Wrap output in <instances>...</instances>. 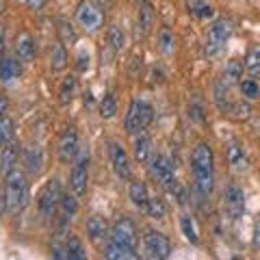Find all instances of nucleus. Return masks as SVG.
<instances>
[{"label":"nucleus","instance_id":"f03ea898","mask_svg":"<svg viewBox=\"0 0 260 260\" xmlns=\"http://www.w3.org/2000/svg\"><path fill=\"white\" fill-rule=\"evenodd\" d=\"M5 193H7V204L9 213L18 215L28 204V180L22 169L13 167L11 172L5 174Z\"/></svg>","mask_w":260,"mask_h":260},{"label":"nucleus","instance_id":"7ed1b4c3","mask_svg":"<svg viewBox=\"0 0 260 260\" xmlns=\"http://www.w3.org/2000/svg\"><path fill=\"white\" fill-rule=\"evenodd\" d=\"M152 119H154L152 104H148L145 100H137L135 98V100L130 102V107H128V113H126V121H124L126 133L133 135V137L143 133V130L152 124Z\"/></svg>","mask_w":260,"mask_h":260},{"label":"nucleus","instance_id":"9b49d317","mask_svg":"<svg viewBox=\"0 0 260 260\" xmlns=\"http://www.w3.org/2000/svg\"><path fill=\"white\" fill-rule=\"evenodd\" d=\"M109 239L119 243V245L137 249V228H135V223L130 221L128 217H121V219H117V221L113 223Z\"/></svg>","mask_w":260,"mask_h":260},{"label":"nucleus","instance_id":"6ab92c4d","mask_svg":"<svg viewBox=\"0 0 260 260\" xmlns=\"http://www.w3.org/2000/svg\"><path fill=\"white\" fill-rule=\"evenodd\" d=\"M15 56L22 61V63H30L35 59V39H32L28 32H22L15 42Z\"/></svg>","mask_w":260,"mask_h":260},{"label":"nucleus","instance_id":"c756f323","mask_svg":"<svg viewBox=\"0 0 260 260\" xmlns=\"http://www.w3.org/2000/svg\"><path fill=\"white\" fill-rule=\"evenodd\" d=\"M180 230L184 234V239L193 243V245H198L200 243V237H198V228H195V221L189 217V215H182L180 217Z\"/></svg>","mask_w":260,"mask_h":260},{"label":"nucleus","instance_id":"c9c22d12","mask_svg":"<svg viewBox=\"0 0 260 260\" xmlns=\"http://www.w3.org/2000/svg\"><path fill=\"white\" fill-rule=\"evenodd\" d=\"M245 70H247L254 78L260 76V46L251 48V50L247 52V56H245Z\"/></svg>","mask_w":260,"mask_h":260},{"label":"nucleus","instance_id":"f257e3e1","mask_svg":"<svg viewBox=\"0 0 260 260\" xmlns=\"http://www.w3.org/2000/svg\"><path fill=\"white\" fill-rule=\"evenodd\" d=\"M193 184L202 198H210L215 189V154L208 143H198L191 154Z\"/></svg>","mask_w":260,"mask_h":260},{"label":"nucleus","instance_id":"f704fd0d","mask_svg":"<svg viewBox=\"0 0 260 260\" xmlns=\"http://www.w3.org/2000/svg\"><path fill=\"white\" fill-rule=\"evenodd\" d=\"M239 87H241V93H243V98H245V100H249V102L260 100V85L256 83L254 78L241 80V83H239Z\"/></svg>","mask_w":260,"mask_h":260},{"label":"nucleus","instance_id":"5701e85b","mask_svg":"<svg viewBox=\"0 0 260 260\" xmlns=\"http://www.w3.org/2000/svg\"><path fill=\"white\" fill-rule=\"evenodd\" d=\"M65 68H68V50H65V44L59 39V42L52 46V52H50V70L54 74H59Z\"/></svg>","mask_w":260,"mask_h":260},{"label":"nucleus","instance_id":"de8ad7c7","mask_svg":"<svg viewBox=\"0 0 260 260\" xmlns=\"http://www.w3.org/2000/svg\"><path fill=\"white\" fill-rule=\"evenodd\" d=\"M5 42H7V35H5V26L0 24V52L5 50Z\"/></svg>","mask_w":260,"mask_h":260},{"label":"nucleus","instance_id":"ea45409f","mask_svg":"<svg viewBox=\"0 0 260 260\" xmlns=\"http://www.w3.org/2000/svg\"><path fill=\"white\" fill-rule=\"evenodd\" d=\"M191 13L195 15V18H200V20H206V18H213V13H215V9L210 5H206V3H198L191 9Z\"/></svg>","mask_w":260,"mask_h":260},{"label":"nucleus","instance_id":"09e8293b","mask_svg":"<svg viewBox=\"0 0 260 260\" xmlns=\"http://www.w3.org/2000/svg\"><path fill=\"white\" fill-rule=\"evenodd\" d=\"M198 3H202V0H186V7H189V11L193 9V7L195 5H198Z\"/></svg>","mask_w":260,"mask_h":260},{"label":"nucleus","instance_id":"a19ab883","mask_svg":"<svg viewBox=\"0 0 260 260\" xmlns=\"http://www.w3.org/2000/svg\"><path fill=\"white\" fill-rule=\"evenodd\" d=\"M5 213H9V204H7L5 189H0V217H5Z\"/></svg>","mask_w":260,"mask_h":260},{"label":"nucleus","instance_id":"473e14b6","mask_svg":"<svg viewBox=\"0 0 260 260\" xmlns=\"http://www.w3.org/2000/svg\"><path fill=\"white\" fill-rule=\"evenodd\" d=\"M13 135H15V124H13V119L7 117V115L0 117V150H3L5 145L13 139Z\"/></svg>","mask_w":260,"mask_h":260},{"label":"nucleus","instance_id":"79ce46f5","mask_svg":"<svg viewBox=\"0 0 260 260\" xmlns=\"http://www.w3.org/2000/svg\"><path fill=\"white\" fill-rule=\"evenodd\" d=\"M89 68V54L87 52H80L78 54V72H85Z\"/></svg>","mask_w":260,"mask_h":260},{"label":"nucleus","instance_id":"c03bdc74","mask_svg":"<svg viewBox=\"0 0 260 260\" xmlns=\"http://www.w3.org/2000/svg\"><path fill=\"white\" fill-rule=\"evenodd\" d=\"M24 5L28 7V9H42V7L46 5V0H22Z\"/></svg>","mask_w":260,"mask_h":260},{"label":"nucleus","instance_id":"f3484780","mask_svg":"<svg viewBox=\"0 0 260 260\" xmlns=\"http://www.w3.org/2000/svg\"><path fill=\"white\" fill-rule=\"evenodd\" d=\"M20 154H22L20 143L15 141V139H11L3 150H0V172L7 174V172H11L13 167H18Z\"/></svg>","mask_w":260,"mask_h":260},{"label":"nucleus","instance_id":"4468645a","mask_svg":"<svg viewBox=\"0 0 260 260\" xmlns=\"http://www.w3.org/2000/svg\"><path fill=\"white\" fill-rule=\"evenodd\" d=\"M22 162L26 167V172L30 176H39L44 169V150L39 145H28V148L22 150Z\"/></svg>","mask_w":260,"mask_h":260},{"label":"nucleus","instance_id":"c85d7f7f","mask_svg":"<svg viewBox=\"0 0 260 260\" xmlns=\"http://www.w3.org/2000/svg\"><path fill=\"white\" fill-rule=\"evenodd\" d=\"M59 206H61L63 217L72 219V217H74V215L78 213V195H76L74 191H72V193H63V195H61Z\"/></svg>","mask_w":260,"mask_h":260},{"label":"nucleus","instance_id":"393cba45","mask_svg":"<svg viewBox=\"0 0 260 260\" xmlns=\"http://www.w3.org/2000/svg\"><path fill=\"white\" fill-rule=\"evenodd\" d=\"M215 104L221 113H230L232 102H230V85H225L223 80H219L215 85Z\"/></svg>","mask_w":260,"mask_h":260},{"label":"nucleus","instance_id":"dca6fc26","mask_svg":"<svg viewBox=\"0 0 260 260\" xmlns=\"http://www.w3.org/2000/svg\"><path fill=\"white\" fill-rule=\"evenodd\" d=\"M87 234H89V239H91L95 245H100L102 241H107L109 234H111L107 217H102V215H91V217H89V221H87Z\"/></svg>","mask_w":260,"mask_h":260},{"label":"nucleus","instance_id":"412c9836","mask_svg":"<svg viewBox=\"0 0 260 260\" xmlns=\"http://www.w3.org/2000/svg\"><path fill=\"white\" fill-rule=\"evenodd\" d=\"M22 68H20V59L15 56H7L0 61V80L3 83H13L15 78H20Z\"/></svg>","mask_w":260,"mask_h":260},{"label":"nucleus","instance_id":"ddd939ff","mask_svg":"<svg viewBox=\"0 0 260 260\" xmlns=\"http://www.w3.org/2000/svg\"><path fill=\"white\" fill-rule=\"evenodd\" d=\"M109 158H111L113 172H115L119 180H130V176H133V172H130V160H128L126 150L121 148L119 143H115V141L109 143Z\"/></svg>","mask_w":260,"mask_h":260},{"label":"nucleus","instance_id":"aec40b11","mask_svg":"<svg viewBox=\"0 0 260 260\" xmlns=\"http://www.w3.org/2000/svg\"><path fill=\"white\" fill-rule=\"evenodd\" d=\"M104 258L109 260H128V258H137V249H130L126 245H119L115 241H107V245H104Z\"/></svg>","mask_w":260,"mask_h":260},{"label":"nucleus","instance_id":"7c9ffc66","mask_svg":"<svg viewBox=\"0 0 260 260\" xmlns=\"http://www.w3.org/2000/svg\"><path fill=\"white\" fill-rule=\"evenodd\" d=\"M109 46H111V50L113 52H121L124 50V46H126V37H124V30H121L117 24H113V26L109 28Z\"/></svg>","mask_w":260,"mask_h":260},{"label":"nucleus","instance_id":"39448f33","mask_svg":"<svg viewBox=\"0 0 260 260\" xmlns=\"http://www.w3.org/2000/svg\"><path fill=\"white\" fill-rule=\"evenodd\" d=\"M61 184L56 178L48 180L44 184V189L39 191V198H37V206H39V217L44 221H50L56 215V208H59V202H61Z\"/></svg>","mask_w":260,"mask_h":260},{"label":"nucleus","instance_id":"f8f14e48","mask_svg":"<svg viewBox=\"0 0 260 260\" xmlns=\"http://www.w3.org/2000/svg\"><path fill=\"white\" fill-rule=\"evenodd\" d=\"M56 152H59V160L61 162H74L76 154L80 152L78 148V133L74 128H65L61 137H59V143H56Z\"/></svg>","mask_w":260,"mask_h":260},{"label":"nucleus","instance_id":"1a4fd4ad","mask_svg":"<svg viewBox=\"0 0 260 260\" xmlns=\"http://www.w3.org/2000/svg\"><path fill=\"white\" fill-rule=\"evenodd\" d=\"M150 174L152 178L156 180L158 184L167 186L169 182L176 180V169H174V162L169 160V156H165V154H154L150 156Z\"/></svg>","mask_w":260,"mask_h":260},{"label":"nucleus","instance_id":"4be33fe9","mask_svg":"<svg viewBox=\"0 0 260 260\" xmlns=\"http://www.w3.org/2000/svg\"><path fill=\"white\" fill-rule=\"evenodd\" d=\"M133 154H135V158L139 160V162H148L150 160V156H152V141H150V137L145 135V133L135 135Z\"/></svg>","mask_w":260,"mask_h":260},{"label":"nucleus","instance_id":"a878e982","mask_svg":"<svg viewBox=\"0 0 260 260\" xmlns=\"http://www.w3.org/2000/svg\"><path fill=\"white\" fill-rule=\"evenodd\" d=\"M241 76H243V65L241 61L237 59H232V61H228L225 63V68H223V74H221V80L225 85H239L241 83Z\"/></svg>","mask_w":260,"mask_h":260},{"label":"nucleus","instance_id":"6e6552de","mask_svg":"<svg viewBox=\"0 0 260 260\" xmlns=\"http://www.w3.org/2000/svg\"><path fill=\"white\" fill-rule=\"evenodd\" d=\"M76 22L87 32H98L100 26H102V22H104L102 9L95 3H91V0H85V3L78 7V11H76Z\"/></svg>","mask_w":260,"mask_h":260},{"label":"nucleus","instance_id":"423d86ee","mask_svg":"<svg viewBox=\"0 0 260 260\" xmlns=\"http://www.w3.org/2000/svg\"><path fill=\"white\" fill-rule=\"evenodd\" d=\"M143 254H145V258H152V260H165L172 256V243L158 230H145Z\"/></svg>","mask_w":260,"mask_h":260},{"label":"nucleus","instance_id":"bb28decb","mask_svg":"<svg viewBox=\"0 0 260 260\" xmlns=\"http://www.w3.org/2000/svg\"><path fill=\"white\" fill-rule=\"evenodd\" d=\"M63 245H65V260H85L87 258L83 243H80L76 237H70Z\"/></svg>","mask_w":260,"mask_h":260},{"label":"nucleus","instance_id":"2eb2a0df","mask_svg":"<svg viewBox=\"0 0 260 260\" xmlns=\"http://www.w3.org/2000/svg\"><path fill=\"white\" fill-rule=\"evenodd\" d=\"M225 156H228V165L234 174H247L249 172V158L245 150L241 148L239 143H230L225 150Z\"/></svg>","mask_w":260,"mask_h":260},{"label":"nucleus","instance_id":"e433bc0d","mask_svg":"<svg viewBox=\"0 0 260 260\" xmlns=\"http://www.w3.org/2000/svg\"><path fill=\"white\" fill-rule=\"evenodd\" d=\"M145 213H148L152 219H165V215H167V206H165V202H162L160 198H150Z\"/></svg>","mask_w":260,"mask_h":260},{"label":"nucleus","instance_id":"0eeeda50","mask_svg":"<svg viewBox=\"0 0 260 260\" xmlns=\"http://www.w3.org/2000/svg\"><path fill=\"white\" fill-rule=\"evenodd\" d=\"M87 184H89V154L78 152L74 158V167L70 174V189L74 191L78 198L87 195Z\"/></svg>","mask_w":260,"mask_h":260},{"label":"nucleus","instance_id":"37998d69","mask_svg":"<svg viewBox=\"0 0 260 260\" xmlns=\"http://www.w3.org/2000/svg\"><path fill=\"white\" fill-rule=\"evenodd\" d=\"M189 115H191L195 121H204V115H202V109H200V107H189Z\"/></svg>","mask_w":260,"mask_h":260},{"label":"nucleus","instance_id":"4c0bfd02","mask_svg":"<svg viewBox=\"0 0 260 260\" xmlns=\"http://www.w3.org/2000/svg\"><path fill=\"white\" fill-rule=\"evenodd\" d=\"M230 115L234 119H249L251 117V107H249V100L247 102H232V109H230Z\"/></svg>","mask_w":260,"mask_h":260},{"label":"nucleus","instance_id":"a18cd8bd","mask_svg":"<svg viewBox=\"0 0 260 260\" xmlns=\"http://www.w3.org/2000/svg\"><path fill=\"white\" fill-rule=\"evenodd\" d=\"M7 109H9V100H7L5 95H0V117H5Z\"/></svg>","mask_w":260,"mask_h":260},{"label":"nucleus","instance_id":"58836bf2","mask_svg":"<svg viewBox=\"0 0 260 260\" xmlns=\"http://www.w3.org/2000/svg\"><path fill=\"white\" fill-rule=\"evenodd\" d=\"M59 32H61V42H63L65 46H74V44L78 42V35H76L74 26H72V24H68V22H61Z\"/></svg>","mask_w":260,"mask_h":260},{"label":"nucleus","instance_id":"2f4dec72","mask_svg":"<svg viewBox=\"0 0 260 260\" xmlns=\"http://www.w3.org/2000/svg\"><path fill=\"white\" fill-rule=\"evenodd\" d=\"M117 115V100L113 93H107L100 100V117L102 119H113Z\"/></svg>","mask_w":260,"mask_h":260},{"label":"nucleus","instance_id":"20e7f679","mask_svg":"<svg viewBox=\"0 0 260 260\" xmlns=\"http://www.w3.org/2000/svg\"><path fill=\"white\" fill-rule=\"evenodd\" d=\"M232 37V22L230 20H217L213 26L208 28L204 39V54L208 59H215L223 52L228 39Z\"/></svg>","mask_w":260,"mask_h":260},{"label":"nucleus","instance_id":"72a5a7b5","mask_svg":"<svg viewBox=\"0 0 260 260\" xmlns=\"http://www.w3.org/2000/svg\"><path fill=\"white\" fill-rule=\"evenodd\" d=\"M154 24V11H152V5L148 0H143L141 3V9H139V26H141V32L145 35Z\"/></svg>","mask_w":260,"mask_h":260},{"label":"nucleus","instance_id":"a211bd4d","mask_svg":"<svg viewBox=\"0 0 260 260\" xmlns=\"http://www.w3.org/2000/svg\"><path fill=\"white\" fill-rule=\"evenodd\" d=\"M128 198L130 202L145 213V208H148V202H150V195H148V186L145 182L141 180H130V186H128Z\"/></svg>","mask_w":260,"mask_h":260},{"label":"nucleus","instance_id":"49530a36","mask_svg":"<svg viewBox=\"0 0 260 260\" xmlns=\"http://www.w3.org/2000/svg\"><path fill=\"white\" fill-rule=\"evenodd\" d=\"M254 247L260 249V221L256 223V230H254Z\"/></svg>","mask_w":260,"mask_h":260},{"label":"nucleus","instance_id":"b1692460","mask_svg":"<svg viewBox=\"0 0 260 260\" xmlns=\"http://www.w3.org/2000/svg\"><path fill=\"white\" fill-rule=\"evenodd\" d=\"M76 89H78V78H76L74 74L65 76V78L61 80V87H59V102L63 104V107H68V104L74 100Z\"/></svg>","mask_w":260,"mask_h":260},{"label":"nucleus","instance_id":"cd10ccee","mask_svg":"<svg viewBox=\"0 0 260 260\" xmlns=\"http://www.w3.org/2000/svg\"><path fill=\"white\" fill-rule=\"evenodd\" d=\"M174 48H176V37H174L172 28L162 26L158 30V50L165 56H169V54H174Z\"/></svg>","mask_w":260,"mask_h":260},{"label":"nucleus","instance_id":"9d476101","mask_svg":"<svg viewBox=\"0 0 260 260\" xmlns=\"http://www.w3.org/2000/svg\"><path fill=\"white\" fill-rule=\"evenodd\" d=\"M245 210V193L239 184H230L223 191V213L228 215V219L237 221Z\"/></svg>","mask_w":260,"mask_h":260}]
</instances>
